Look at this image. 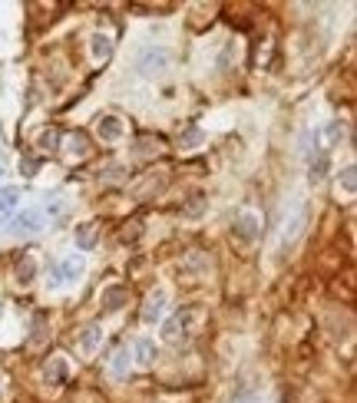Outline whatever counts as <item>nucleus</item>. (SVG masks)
Returning a JSON list of instances; mask_svg holds the SVG:
<instances>
[{
    "label": "nucleus",
    "instance_id": "f257e3e1",
    "mask_svg": "<svg viewBox=\"0 0 357 403\" xmlns=\"http://www.w3.org/2000/svg\"><path fill=\"white\" fill-rule=\"evenodd\" d=\"M192 321H195V311H192V307H186V311H179L175 317H169L166 327H162L166 341H169L172 347L188 344V337H192Z\"/></svg>",
    "mask_w": 357,
    "mask_h": 403
},
{
    "label": "nucleus",
    "instance_id": "f03ea898",
    "mask_svg": "<svg viewBox=\"0 0 357 403\" xmlns=\"http://www.w3.org/2000/svg\"><path fill=\"white\" fill-rule=\"evenodd\" d=\"M166 301H169V291L166 288H152L146 294V301H143V324H156L162 314H166Z\"/></svg>",
    "mask_w": 357,
    "mask_h": 403
},
{
    "label": "nucleus",
    "instance_id": "7ed1b4c3",
    "mask_svg": "<svg viewBox=\"0 0 357 403\" xmlns=\"http://www.w3.org/2000/svg\"><path fill=\"white\" fill-rule=\"evenodd\" d=\"M43 229V215L37 209H23L20 215H14V222H10V235L14 238H23V235H37Z\"/></svg>",
    "mask_w": 357,
    "mask_h": 403
},
{
    "label": "nucleus",
    "instance_id": "20e7f679",
    "mask_svg": "<svg viewBox=\"0 0 357 403\" xmlns=\"http://www.w3.org/2000/svg\"><path fill=\"white\" fill-rule=\"evenodd\" d=\"M99 344H103V327H99V324H86L79 334H76V350H79V354H86V357H90Z\"/></svg>",
    "mask_w": 357,
    "mask_h": 403
},
{
    "label": "nucleus",
    "instance_id": "39448f33",
    "mask_svg": "<svg viewBox=\"0 0 357 403\" xmlns=\"http://www.w3.org/2000/svg\"><path fill=\"white\" fill-rule=\"evenodd\" d=\"M169 66V53L166 50H149L146 57L139 60V70L146 73V77H156V73H162Z\"/></svg>",
    "mask_w": 357,
    "mask_h": 403
},
{
    "label": "nucleus",
    "instance_id": "423d86ee",
    "mask_svg": "<svg viewBox=\"0 0 357 403\" xmlns=\"http://www.w3.org/2000/svg\"><path fill=\"white\" fill-rule=\"evenodd\" d=\"M96 133H99L103 142H116L126 129H123V119H119V116H103V119L96 122Z\"/></svg>",
    "mask_w": 357,
    "mask_h": 403
},
{
    "label": "nucleus",
    "instance_id": "0eeeda50",
    "mask_svg": "<svg viewBox=\"0 0 357 403\" xmlns=\"http://www.w3.org/2000/svg\"><path fill=\"white\" fill-rule=\"evenodd\" d=\"M20 198H23V189H20V185H3V189H0V222L14 215Z\"/></svg>",
    "mask_w": 357,
    "mask_h": 403
},
{
    "label": "nucleus",
    "instance_id": "6e6552de",
    "mask_svg": "<svg viewBox=\"0 0 357 403\" xmlns=\"http://www.w3.org/2000/svg\"><path fill=\"white\" fill-rule=\"evenodd\" d=\"M83 274V258H66V261H60L57 265V281L53 285H63V281H76Z\"/></svg>",
    "mask_w": 357,
    "mask_h": 403
},
{
    "label": "nucleus",
    "instance_id": "1a4fd4ad",
    "mask_svg": "<svg viewBox=\"0 0 357 403\" xmlns=\"http://www.w3.org/2000/svg\"><path fill=\"white\" fill-rule=\"evenodd\" d=\"M132 350H136V361H139L143 367H152V364H156V357H159V350H156V344H152L149 337L136 341V347H132Z\"/></svg>",
    "mask_w": 357,
    "mask_h": 403
},
{
    "label": "nucleus",
    "instance_id": "9d476101",
    "mask_svg": "<svg viewBox=\"0 0 357 403\" xmlns=\"http://www.w3.org/2000/svg\"><path fill=\"white\" fill-rule=\"evenodd\" d=\"M130 361H132V350L123 344V347H119V350L113 354V364H110L113 377H126V374H130Z\"/></svg>",
    "mask_w": 357,
    "mask_h": 403
},
{
    "label": "nucleus",
    "instance_id": "9b49d317",
    "mask_svg": "<svg viewBox=\"0 0 357 403\" xmlns=\"http://www.w3.org/2000/svg\"><path fill=\"white\" fill-rule=\"evenodd\" d=\"M73 238H76V248H93L96 245V225L93 222H86V225H79V229L73 231Z\"/></svg>",
    "mask_w": 357,
    "mask_h": 403
},
{
    "label": "nucleus",
    "instance_id": "f8f14e48",
    "mask_svg": "<svg viewBox=\"0 0 357 403\" xmlns=\"http://www.w3.org/2000/svg\"><path fill=\"white\" fill-rule=\"evenodd\" d=\"M14 274H17L20 285H30V281H34V274H37V261H34L30 255H23V258L17 261V271H14Z\"/></svg>",
    "mask_w": 357,
    "mask_h": 403
},
{
    "label": "nucleus",
    "instance_id": "ddd939ff",
    "mask_svg": "<svg viewBox=\"0 0 357 403\" xmlns=\"http://www.w3.org/2000/svg\"><path fill=\"white\" fill-rule=\"evenodd\" d=\"M126 298H130V291H126V288H106V291H103V307L119 311V307L126 304Z\"/></svg>",
    "mask_w": 357,
    "mask_h": 403
},
{
    "label": "nucleus",
    "instance_id": "4468645a",
    "mask_svg": "<svg viewBox=\"0 0 357 403\" xmlns=\"http://www.w3.org/2000/svg\"><path fill=\"white\" fill-rule=\"evenodd\" d=\"M255 229H258V218H255L251 211H242V215H238V222H235V231H238L242 238H248V242H251V238H255Z\"/></svg>",
    "mask_w": 357,
    "mask_h": 403
},
{
    "label": "nucleus",
    "instance_id": "2eb2a0df",
    "mask_svg": "<svg viewBox=\"0 0 357 403\" xmlns=\"http://www.w3.org/2000/svg\"><path fill=\"white\" fill-rule=\"evenodd\" d=\"M47 377H50L53 384H63V380L70 377V364H66L63 357H53V361L47 364Z\"/></svg>",
    "mask_w": 357,
    "mask_h": 403
},
{
    "label": "nucleus",
    "instance_id": "dca6fc26",
    "mask_svg": "<svg viewBox=\"0 0 357 403\" xmlns=\"http://www.w3.org/2000/svg\"><path fill=\"white\" fill-rule=\"evenodd\" d=\"M90 43H93L90 50H93V57H96V60H106L110 53H113V40L106 37V34H96V37L90 40Z\"/></svg>",
    "mask_w": 357,
    "mask_h": 403
},
{
    "label": "nucleus",
    "instance_id": "f3484780",
    "mask_svg": "<svg viewBox=\"0 0 357 403\" xmlns=\"http://www.w3.org/2000/svg\"><path fill=\"white\" fill-rule=\"evenodd\" d=\"M70 146H73V149H70V155H76V159H83V155L90 153V142H86V135H83V133L70 135Z\"/></svg>",
    "mask_w": 357,
    "mask_h": 403
},
{
    "label": "nucleus",
    "instance_id": "a211bd4d",
    "mask_svg": "<svg viewBox=\"0 0 357 403\" xmlns=\"http://www.w3.org/2000/svg\"><path fill=\"white\" fill-rule=\"evenodd\" d=\"M354 166H344V172H341V185H344V192H351L354 195V189H357V182H354Z\"/></svg>",
    "mask_w": 357,
    "mask_h": 403
},
{
    "label": "nucleus",
    "instance_id": "6ab92c4d",
    "mask_svg": "<svg viewBox=\"0 0 357 403\" xmlns=\"http://www.w3.org/2000/svg\"><path fill=\"white\" fill-rule=\"evenodd\" d=\"M60 146V133L57 129H47V133L40 135V149H57Z\"/></svg>",
    "mask_w": 357,
    "mask_h": 403
},
{
    "label": "nucleus",
    "instance_id": "aec40b11",
    "mask_svg": "<svg viewBox=\"0 0 357 403\" xmlns=\"http://www.w3.org/2000/svg\"><path fill=\"white\" fill-rule=\"evenodd\" d=\"M47 215H50L53 222H57V218H63V215H66V202H63V198H53V202L47 205Z\"/></svg>",
    "mask_w": 357,
    "mask_h": 403
},
{
    "label": "nucleus",
    "instance_id": "412c9836",
    "mask_svg": "<svg viewBox=\"0 0 357 403\" xmlns=\"http://www.w3.org/2000/svg\"><path fill=\"white\" fill-rule=\"evenodd\" d=\"M344 133H347V129H344V122H328V129H324V135H328L331 142L344 139Z\"/></svg>",
    "mask_w": 357,
    "mask_h": 403
},
{
    "label": "nucleus",
    "instance_id": "4be33fe9",
    "mask_svg": "<svg viewBox=\"0 0 357 403\" xmlns=\"http://www.w3.org/2000/svg\"><path fill=\"white\" fill-rule=\"evenodd\" d=\"M23 172L34 175V172H37V162H34V159H27V162H23Z\"/></svg>",
    "mask_w": 357,
    "mask_h": 403
},
{
    "label": "nucleus",
    "instance_id": "5701e85b",
    "mask_svg": "<svg viewBox=\"0 0 357 403\" xmlns=\"http://www.w3.org/2000/svg\"><path fill=\"white\" fill-rule=\"evenodd\" d=\"M179 142H199V129H192V133H186V139H179Z\"/></svg>",
    "mask_w": 357,
    "mask_h": 403
},
{
    "label": "nucleus",
    "instance_id": "b1692460",
    "mask_svg": "<svg viewBox=\"0 0 357 403\" xmlns=\"http://www.w3.org/2000/svg\"><path fill=\"white\" fill-rule=\"evenodd\" d=\"M3 166H7V162H3V155H0V172H3Z\"/></svg>",
    "mask_w": 357,
    "mask_h": 403
}]
</instances>
